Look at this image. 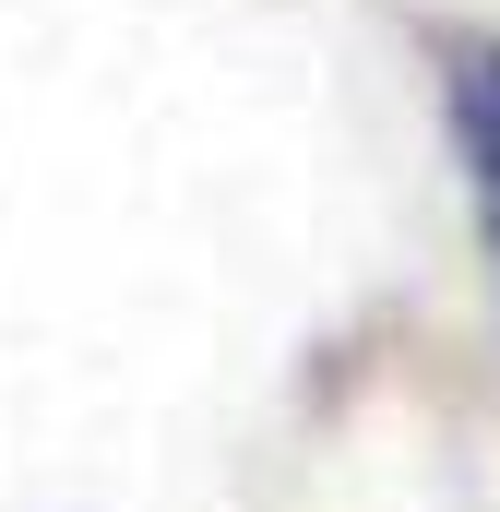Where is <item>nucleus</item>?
<instances>
[{
    "instance_id": "f257e3e1",
    "label": "nucleus",
    "mask_w": 500,
    "mask_h": 512,
    "mask_svg": "<svg viewBox=\"0 0 500 512\" xmlns=\"http://www.w3.org/2000/svg\"><path fill=\"white\" fill-rule=\"evenodd\" d=\"M441 120H453L477 239H489V286H500V36H441Z\"/></svg>"
}]
</instances>
